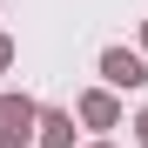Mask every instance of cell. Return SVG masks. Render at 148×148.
Instances as JSON below:
<instances>
[{
  "label": "cell",
  "instance_id": "6da1fadb",
  "mask_svg": "<svg viewBox=\"0 0 148 148\" xmlns=\"http://www.w3.org/2000/svg\"><path fill=\"white\" fill-rule=\"evenodd\" d=\"M101 81L121 94V88H148V61L128 54V47H101Z\"/></svg>",
  "mask_w": 148,
  "mask_h": 148
},
{
  "label": "cell",
  "instance_id": "7a4b0ae2",
  "mask_svg": "<svg viewBox=\"0 0 148 148\" xmlns=\"http://www.w3.org/2000/svg\"><path fill=\"white\" fill-rule=\"evenodd\" d=\"M34 121H40L34 94H0V135H34Z\"/></svg>",
  "mask_w": 148,
  "mask_h": 148
},
{
  "label": "cell",
  "instance_id": "3957f363",
  "mask_svg": "<svg viewBox=\"0 0 148 148\" xmlns=\"http://www.w3.org/2000/svg\"><path fill=\"white\" fill-rule=\"evenodd\" d=\"M74 114H81L88 128H114V121H121V101H114V88H88L81 101H74Z\"/></svg>",
  "mask_w": 148,
  "mask_h": 148
},
{
  "label": "cell",
  "instance_id": "277c9868",
  "mask_svg": "<svg viewBox=\"0 0 148 148\" xmlns=\"http://www.w3.org/2000/svg\"><path fill=\"white\" fill-rule=\"evenodd\" d=\"M40 148H74V114L67 108H40Z\"/></svg>",
  "mask_w": 148,
  "mask_h": 148
},
{
  "label": "cell",
  "instance_id": "5b68a950",
  "mask_svg": "<svg viewBox=\"0 0 148 148\" xmlns=\"http://www.w3.org/2000/svg\"><path fill=\"white\" fill-rule=\"evenodd\" d=\"M7 67H14V40L0 34V74H7Z\"/></svg>",
  "mask_w": 148,
  "mask_h": 148
},
{
  "label": "cell",
  "instance_id": "8992f818",
  "mask_svg": "<svg viewBox=\"0 0 148 148\" xmlns=\"http://www.w3.org/2000/svg\"><path fill=\"white\" fill-rule=\"evenodd\" d=\"M135 141H141V148H148V108H141V114H135Z\"/></svg>",
  "mask_w": 148,
  "mask_h": 148
},
{
  "label": "cell",
  "instance_id": "52a82bcc",
  "mask_svg": "<svg viewBox=\"0 0 148 148\" xmlns=\"http://www.w3.org/2000/svg\"><path fill=\"white\" fill-rule=\"evenodd\" d=\"M0 148H27V135H0Z\"/></svg>",
  "mask_w": 148,
  "mask_h": 148
},
{
  "label": "cell",
  "instance_id": "ba28073f",
  "mask_svg": "<svg viewBox=\"0 0 148 148\" xmlns=\"http://www.w3.org/2000/svg\"><path fill=\"white\" fill-rule=\"evenodd\" d=\"M141 61H148V20H141Z\"/></svg>",
  "mask_w": 148,
  "mask_h": 148
},
{
  "label": "cell",
  "instance_id": "9c48e42d",
  "mask_svg": "<svg viewBox=\"0 0 148 148\" xmlns=\"http://www.w3.org/2000/svg\"><path fill=\"white\" fill-rule=\"evenodd\" d=\"M88 148H114V141H88Z\"/></svg>",
  "mask_w": 148,
  "mask_h": 148
}]
</instances>
